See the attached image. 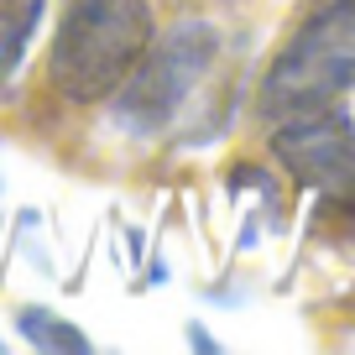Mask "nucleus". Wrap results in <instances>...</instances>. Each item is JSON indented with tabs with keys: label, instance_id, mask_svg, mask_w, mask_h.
<instances>
[{
	"label": "nucleus",
	"instance_id": "f257e3e1",
	"mask_svg": "<svg viewBox=\"0 0 355 355\" xmlns=\"http://www.w3.org/2000/svg\"><path fill=\"white\" fill-rule=\"evenodd\" d=\"M152 47L146 0H73L47 53V78L63 100L94 105L136 73Z\"/></svg>",
	"mask_w": 355,
	"mask_h": 355
},
{
	"label": "nucleus",
	"instance_id": "f03ea898",
	"mask_svg": "<svg viewBox=\"0 0 355 355\" xmlns=\"http://www.w3.org/2000/svg\"><path fill=\"white\" fill-rule=\"evenodd\" d=\"M350 78H355V0H334L313 21H303L288 53L272 63L261 89V110L282 115V121L324 110Z\"/></svg>",
	"mask_w": 355,
	"mask_h": 355
},
{
	"label": "nucleus",
	"instance_id": "7ed1b4c3",
	"mask_svg": "<svg viewBox=\"0 0 355 355\" xmlns=\"http://www.w3.org/2000/svg\"><path fill=\"white\" fill-rule=\"evenodd\" d=\"M214 53V37L204 26H183L178 37H167L152 58L141 63V73L125 78V94H121V115L136 125H162L167 115L178 110V100L189 94V84L204 73Z\"/></svg>",
	"mask_w": 355,
	"mask_h": 355
},
{
	"label": "nucleus",
	"instance_id": "20e7f679",
	"mask_svg": "<svg viewBox=\"0 0 355 355\" xmlns=\"http://www.w3.org/2000/svg\"><path fill=\"white\" fill-rule=\"evenodd\" d=\"M277 157L288 162V173L319 189L355 183V131L345 125V115H288V125L277 131Z\"/></svg>",
	"mask_w": 355,
	"mask_h": 355
},
{
	"label": "nucleus",
	"instance_id": "39448f33",
	"mask_svg": "<svg viewBox=\"0 0 355 355\" xmlns=\"http://www.w3.org/2000/svg\"><path fill=\"white\" fill-rule=\"evenodd\" d=\"M47 0H0V84L21 68L26 47L37 37V21H42Z\"/></svg>",
	"mask_w": 355,
	"mask_h": 355
}]
</instances>
